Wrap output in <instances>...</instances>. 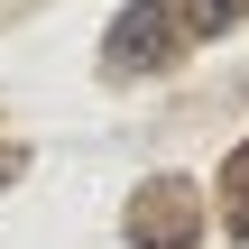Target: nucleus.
I'll list each match as a JSON object with an SVG mask.
<instances>
[{"mask_svg": "<svg viewBox=\"0 0 249 249\" xmlns=\"http://www.w3.org/2000/svg\"><path fill=\"white\" fill-rule=\"evenodd\" d=\"M176 46H185V18L166 0H129L102 37V65L111 74H157V65H176Z\"/></svg>", "mask_w": 249, "mask_h": 249, "instance_id": "nucleus-1", "label": "nucleus"}, {"mask_svg": "<svg viewBox=\"0 0 249 249\" xmlns=\"http://www.w3.org/2000/svg\"><path fill=\"white\" fill-rule=\"evenodd\" d=\"M194 231H203V194L185 176H157V185L129 194V240L139 249H194Z\"/></svg>", "mask_w": 249, "mask_h": 249, "instance_id": "nucleus-2", "label": "nucleus"}, {"mask_svg": "<svg viewBox=\"0 0 249 249\" xmlns=\"http://www.w3.org/2000/svg\"><path fill=\"white\" fill-rule=\"evenodd\" d=\"M176 18H185V37H222L249 18V0H176Z\"/></svg>", "mask_w": 249, "mask_h": 249, "instance_id": "nucleus-3", "label": "nucleus"}, {"mask_svg": "<svg viewBox=\"0 0 249 249\" xmlns=\"http://www.w3.org/2000/svg\"><path fill=\"white\" fill-rule=\"evenodd\" d=\"M222 203H231V231H249V139L222 157Z\"/></svg>", "mask_w": 249, "mask_h": 249, "instance_id": "nucleus-4", "label": "nucleus"}]
</instances>
